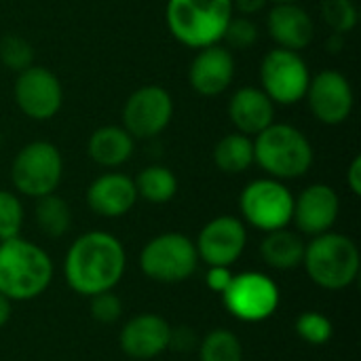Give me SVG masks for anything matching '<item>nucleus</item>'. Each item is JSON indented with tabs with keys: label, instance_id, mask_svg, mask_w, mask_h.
I'll return each mask as SVG.
<instances>
[{
	"label": "nucleus",
	"instance_id": "1",
	"mask_svg": "<svg viewBox=\"0 0 361 361\" xmlns=\"http://www.w3.org/2000/svg\"><path fill=\"white\" fill-rule=\"evenodd\" d=\"M127 271V252L118 237L89 231L74 239L63 256L66 286L85 298L114 290Z\"/></svg>",
	"mask_w": 361,
	"mask_h": 361
},
{
	"label": "nucleus",
	"instance_id": "2",
	"mask_svg": "<svg viewBox=\"0 0 361 361\" xmlns=\"http://www.w3.org/2000/svg\"><path fill=\"white\" fill-rule=\"evenodd\" d=\"M55 275L51 256L34 241H0V294L11 302H30L47 292Z\"/></svg>",
	"mask_w": 361,
	"mask_h": 361
},
{
	"label": "nucleus",
	"instance_id": "3",
	"mask_svg": "<svg viewBox=\"0 0 361 361\" xmlns=\"http://www.w3.org/2000/svg\"><path fill=\"white\" fill-rule=\"evenodd\" d=\"M315 150L311 140L290 123H273L254 137V165L269 178L288 182L307 176Z\"/></svg>",
	"mask_w": 361,
	"mask_h": 361
},
{
	"label": "nucleus",
	"instance_id": "4",
	"mask_svg": "<svg viewBox=\"0 0 361 361\" xmlns=\"http://www.w3.org/2000/svg\"><path fill=\"white\" fill-rule=\"evenodd\" d=\"M302 267L315 286L328 292H341L351 288L360 277V247L351 237L328 231L305 243Z\"/></svg>",
	"mask_w": 361,
	"mask_h": 361
},
{
	"label": "nucleus",
	"instance_id": "5",
	"mask_svg": "<svg viewBox=\"0 0 361 361\" xmlns=\"http://www.w3.org/2000/svg\"><path fill=\"white\" fill-rule=\"evenodd\" d=\"M235 15L233 0H167L165 23L169 34L188 49L222 42L224 30Z\"/></svg>",
	"mask_w": 361,
	"mask_h": 361
},
{
	"label": "nucleus",
	"instance_id": "6",
	"mask_svg": "<svg viewBox=\"0 0 361 361\" xmlns=\"http://www.w3.org/2000/svg\"><path fill=\"white\" fill-rule=\"evenodd\" d=\"M140 271L154 283L176 286L188 281L199 269L195 241L184 233H161L140 252Z\"/></svg>",
	"mask_w": 361,
	"mask_h": 361
},
{
	"label": "nucleus",
	"instance_id": "7",
	"mask_svg": "<svg viewBox=\"0 0 361 361\" xmlns=\"http://www.w3.org/2000/svg\"><path fill=\"white\" fill-rule=\"evenodd\" d=\"M239 214L245 226L260 233L288 228L294 214V192L275 178H256L239 195Z\"/></svg>",
	"mask_w": 361,
	"mask_h": 361
},
{
	"label": "nucleus",
	"instance_id": "8",
	"mask_svg": "<svg viewBox=\"0 0 361 361\" xmlns=\"http://www.w3.org/2000/svg\"><path fill=\"white\" fill-rule=\"evenodd\" d=\"M63 178V157L59 148L47 140H34L19 148L11 163V182L17 195L40 199L57 192Z\"/></svg>",
	"mask_w": 361,
	"mask_h": 361
},
{
	"label": "nucleus",
	"instance_id": "9",
	"mask_svg": "<svg viewBox=\"0 0 361 361\" xmlns=\"http://www.w3.org/2000/svg\"><path fill=\"white\" fill-rule=\"evenodd\" d=\"M281 302V290L277 281L260 271H243L233 275L231 286L222 294V305L243 324H262L271 319Z\"/></svg>",
	"mask_w": 361,
	"mask_h": 361
},
{
	"label": "nucleus",
	"instance_id": "10",
	"mask_svg": "<svg viewBox=\"0 0 361 361\" xmlns=\"http://www.w3.org/2000/svg\"><path fill=\"white\" fill-rule=\"evenodd\" d=\"M260 89L275 106H294L305 99L311 82V70L298 51L275 47L264 53L260 68Z\"/></svg>",
	"mask_w": 361,
	"mask_h": 361
},
{
	"label": "nucleus",
	"instance_id": "11",
	"mask_svg": "<svg viewBox=\"0 0 361 361\" xmlns=\"http://www.w3.org/2000/svg\"><path fill=\"white\" fill-rule=\"evenodd\" d=\"M173 110V97L165 87L144 85L125 99L121 121L133 140H152L169 127Z\"/></svg>",
	"mask_w": 361,
	"mask_h": 361
},
{
	"label": "nucleus",
	"instance_id": "12",
	"mask_svg": "<svg viewBox=\"0 0 361 361\" xmlns=\"http://www.w3.org/2000/svg\"><path fill=\"white\" fill-rule=\"evenodd\" d=\"M13 99L23 116L32 121H49L63 106V87L55 72L32 63L30 68L17 72Z\"/></svg>",
	"mask_w": 361,
	"mask_h": 361
},
{
	"label": "nucleus",
	"instance_id": "13",
	"mask_svg": "<svg viewBox=\"0 0 361 361\" xmlns=\"http://www.w3.org/2000/svg\"><path fill=\"white\" fill-rule=\"evenodd\" d=\"M199 262L233 267L247 247V226L239 216H216L203 224L195 239Z\"/></svg>",
	"mask_w": 361,
	"mask_h": 361
},
{
	"label": "nucleus",
	"instance_id": "14",
	"mask_svg": "<svg viewBox=\"0 0 361 361\" xmlns=\"http://www.w3.org/2000/svg\"><path fill=\"white\" fill-rule=\"evenodd\" d=\"M311 114L328 127L343 125L355 106V93L349 78L338 70H322L311 76L305 93Z\"/></svg>",
	"mask_w": 361,
	"mask_h": 361
},
{
	"label": "nucleus",
	"instance_id": "15",
	"mask_svg": "<svg viewBox=\"0 0 361 361\" xmlns=\"http://www.w3.org/2000/svg\"><path fill=\"white\" fill-rule=\"evenodd\" d=\"M171 343V326L157 313H140L125 322L118 332L121 351L137 361H148L163 355Z\"/></svg>",
	"mask_w": 361,
	"mask_h": 361
},
{
	"label": "nucleus",
	"instance_id": "16",
	"mask_svg": "<svg viewBox=\"0 0 361 361\" xmlns=\"http://www.w3.org/2000/svg\"><path fill=\"white\" fill-rule=\"evenodd\" d=\"M235 68V55L222 42L197 49L188 66V85L203 97H218L233 85Z\"/></svg>",
	"mask_w": 361,
	"mask_h": 361
},
{
	"label": "nucleus",
	"instance_id": "17",
	"mask_svg": "<svg viewBox=\"0 0 361 361\" xmlns=\"http://www.w3.org/2000/svg\"><path fill=\"white\" fill-rule=\"evenodd\" d=\"M341 214V197L338 192L322 182H315L300 190L294 197V214L292 222L296 224L298 233L317 237L334 228Z\"/></svg>",
	"mask_w": 361,
	"mask_h": 361
},
{
	"label": "nucleus",
	"instance_id": "18",
	"mask_svg": "<svg viewBox=\"0 0 361 361\" xmlns=\"http://www.w3.org/2000/svg\"><path fill=\"white\" fill-rule=\"evenodd\" d=\"M87 207L99 218H123L137 203L133 178L121 171H106L97 176L85 192Z\"/></svg>",
	"mask_w": 361,
	"mask_h": 361
},
{
	"label": "nucleus",
	"instance_id": "19",
	"mask_svg": "<svg viewBox=\"0 0 361 361\" xmlns=\"http://www.w3.org/2000/svg\"><path fill=\"white\" fill-rule=\"evenodd\" d=\"M271 40L288 51H305L315 38V21L300 2H275L267 15Z\"/></svg>",
	"mask_w": 361,
	"mask_h": 361
},
{
	"label": "nucleus",
	"instance_id": "20",
	"mask_svg": "<svg viewBox=\"0 0 361 361\" xmlns=\"http://www.w3.org/2000/svg\"><path fill=\"white\" fill-rule=\"evenodd\" d=\"M275 104L271 97L254 85L239 87L228 99V118L235 131L256 137L269 125L275 123Z\"/></svg>",
	"mask_w": 361,
	"mask_h": 361
},
{
	"label": "nucleus",
	"instance_id": "21",
	"mask_svg": "<svg viewBox=\"0 0 361 361\" xmlns=\"http://www.w3.org/2000/svg\"><path fill=\"white\" fill-rule=\"evenodd\" d=\"M135 152V140L123 125L97 127L87 140L89 159L106 169H116L131 161Z\"/></svg>",
	"mask_w": 361,
	"mask_h": 361
},
{
	"label": "nucleus",
	"instance_id": "22",
	"mask_svg": "<svg viewBox=\"0 0 361 361\" xmlns=\"http://www.w3.org/2000/svg\"><path fill=\"white\" fill-rule=\"evenodd\" d=\"M305 241L298 233L288 228H279L273 233H264L260 243V258L267 267L275 271H294L302 267Z\"/></svg>",
	"mask_w": 361,
	"mask_h": 361
},
{
	"label": "nucleus",
	"instance_id": "23",
	"mask_svg": "<svg viewBox=\"0 0 361 361\" xmlns=\"http://www.w3.org/2000/svg\"><path fill=\"white\" fill-rule=\"evenodd\" d=\"M214 165L228 176H239L254 165V137L239 131L222 135L214 146Z\"/></svg>",
	"mask_w": 361,
	"mask_h": 361
},
{
	"label": "nucleus",
	"instance_id": "24",
	"mask_svg": "<svg viewBox=\"0 0 361 361\" xmlns=\"http://www.w3.org/2000/svg\"><path fill=\"white\" fill-rule=\"evenodd\" d=\"M137 199L152 205H165L178 195V178L165 165H148L133 178Z\"/></svg>",
	"mask_w": 361,
	"mask_h": 361
},
{
	"label": "nucleus",
	"instance_id": "25",
	"mask_svg": "<svg viewBox=\"0 0 361 361\" xmlns=\"http://www.w3.org/2000/svg\"><path fill=\"white\" fill-rule=\"evenodd\" d=\"M34 222L44 237L59 239L72 228V209L63 197H59L57 192H51V195L36 199Z\"/></svg>",
	"mask_w": 361,
	"mask_h": 361
},
{
	"label": "nucleus",
	"instance_id": "26",
	"mask_svg": "<svg viewBox=\"0 0 361 361\" xmlns=\"http://www.w3.org/2000/svg\"><path fill=\"white\" fill-rule=\"evenodd\" d=\"M197 349L199 361H243V345L239 336L226 328L209 330Z\"/></svg>",
	"mask_w": 361,
	"mask_h": 361
},
{
	"label": "nucleus",
	"instance_id": "27",
	"mask_svg": "<svg viewBox=\"0 0 361 361\" xmlns=\"http://www.w3.org/2000/svg\"><path fill=\"white\" fill-rule=\"evenodd\" d=\"M294 330L298 338L311 347H324L334 336V324L328 315L319 311H305L296 317Z\"/></svg>",
	"mask_w": 361,
	"mask_h": 361
},
{
	"label": "nucleus",
	"instance_id": "28",
	"mask_svg": "<svg viewBox=\"0 0 361 361\" xmlns=\"http://www.w3.org/2000/svg\"><path fill=\"white\" fill-rule=\"evenodd\" d=\"M319 15L332 34H349L355 30L360 13L353 0H322Z\"/></svg>",
	"mask_w": 361,
	"mask_h": 361
},
{
	"label": "nucleus",
	"instance_id": "29",
	"mask_svg": "<svg viewBox=\"0 0 361 361\" xmlns=\"http://www.w3.org/2000/svg\"><path fill=\"white\" fill-rule=\"evenodd\" d=\"M0 63L17 74L34 63V47L19 34H4L0 38Z\"/></svg>",
	"mask_w": 361,
	"mask_h": 361
},
{
	"label": "nucleus",
	"instance_id": "30",
	"mask_svg": "<svg viewBox=\"0 0 361 361\" xmlns=\"http://www.w3.org/2000/svg\"><path fill=\"white\" fill-rule=\"evenodd\" d=\"M23 203L17 192L0 188V241L19 237L23 228Z\"/></svg>",
	"mask_w": 361,
	"mask_h": 361
},
{
	"label": "nucleus",
	"instance_id": "31",
	"mask_svg": "<svg viewBox=\"0 0 361 361\" xmlns=\"http://www.w3.org/2000/svg\"><path fill=\"white\" fill-rule=\"evenodd\" d=\"M256 40H258V25L254 23V19L235 13L222 36L224 47L231 51H245V49H252Z\"/></svg>",
	"mask_w": 361,
	"mask_h": 361
},
{
	"label": "nucleus",
	"instance_id": "32",
	"mask_svg": "<svg viewBox=\"0 0 361 361\" xmlns=\"http://www.w3.org/2000/svg\"><path fill=\"white\" fill-rule=\"evenodd\" d=\"M89 313L97 324L110 326L123 317V300L114 294V290L102 292L89 298Z\"/></svg>",
	"mask_w": 361,
	"mask_h": 361
},
{
	"label": "nucleus",
	"instance_id": "33",
	"mask_svg": "<svg viewBox=\"0 0 361 361\" xmlns=\"http://www.w3.org/2000/svg\"><path fill=\"white\" fill-rule=\"evenodd\" d=\"M233 271L231 267H207V273H205V286L209 288V292L222 296L226 292V288L231 286L233 281Z\"/></svg>",
	"mask_w": 361,
	"mask_h": 361
},
{
	"label": "nucleus",
	"instance_id": "34",
	"mask_svg": "<svg viewBox=\"0 0 361 361\" xmlns=\"http://www.w3.org/2000/svg\"><path fill=\"white\" fill-rule=\"evenodd\" d=\"M347 186H349V190H351V195H355V197H360L361 195V157H353L351 159V163H349V167H347Z\"/></svg>",
	"mask_w": 361,
	"mask_h": 361
},
{
	"label": "nucleus",
	"instance_id": "35",
	"mask_svg": "<svg viewBox=\"0 0 361 361\" xmlns=\"http://www.w3.org/2000/svg\"><path fill=\"white\" fill-rule=\"evenodd\" d=\"M271 0H233V11L237 15H245V17H254L260 11L267 8Z\"/></svg>",
	"mask_w": 361,
	"mask_h": 361
},
{
	"label": "nucleus",
	"instance_id": "36",
	"mask_svg": "<svg viewBox=\"0 0 361 361\" xmlns=\"http://www.w3.org/2000/svg\"><path fill=\"white\" fill-rule=\"evenodd\" d=\"M11 313H13V302H11L6 296H2V294H0V330L8 324Z\"/></svg>",
	"mask_w": 361,
	"mask_h": 361
},
{
	"label": "nucleus",
	"instance_id": "37",
	"mask_svg": "<svg viewBox=\"0 0 361 361\" xmlns=\"http://www.w3.org/2000/svg\"><path fill=\"white\" fill-rule=\"evenodd\" d=\"M326 49L330 53H341L345 49V34H330V38L326 40Z\"/></svg>",
	"mask_w": 361,
	"mask_h": 361
},
{
	"label": "nucleus",
	"instance_id": "38",
	"mask_svg": "<svg viewBox=\"0 0 361 361\" xmlns=\"http://www.w3.org/2000/svg\"><path fill=\"white\" fill-rule=\"evenodd\" d=\"M271 2L275 4V2H300V0H271Z\"/></svg>",
	"mask_w": 361,
	"mask_h": 361
},
{
	"label": "nucleus",
	"instance_id": "39",
	"mask_svg": "<svg viewBox=\"0 0 361 361\" xmlns=\"http://www.w3.org/2000/svg\"><path fill=\"white\" fill-rule=\"evenodd\" d=\"M0 150H2V133H0Z\"/></svg>",
	"mask_w": 361,
	"mask_h": 361
}]
</instances>
